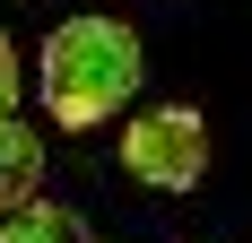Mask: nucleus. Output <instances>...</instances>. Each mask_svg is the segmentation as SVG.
<instances>
[{"label": "nucleus", "mask_w": 252, "mask_h": 243, "mask_svg": "<svg viewBox=\"0 0 252 243\" xmlns=\"http://www.w3.org/2000/svg\"><path fill=\"white\" fill-rule=\"evenodd\" d=\"M139 70H148V52H139L130 18H70L44 44V113L61 130H96L104 113L139 96Z\"/></svg>", "instance_id": "nucleus-1"}, {"label": "nucleus", "mask_w": 252, "mask_h": 243, "mask_svg": "<svg viewBox=\"0 0 252 243\" xmlns=\"http://www.w3.org/2000/svg\"><path fill=\"white\" fill-rule=\"evenodd\" d=\"M122 165L139 182H157V191H191L209 174V122L191 104H157V113H139L122 130Z\"/></svg>", "instance_id": "nucleus-2"}, {"label": "nucleus", "mask_w": 252, "mask_h": 243, "mask_svg": "<svg viewBox=\"0 0 252 243\" xmlns=\"http://www.w3.org/2000/svg\"><path fill=\"white\" fill-rule=\"evenodd\" d=\"M35 182H44V139H35L18 113H0V209L35 200Z\"/></svg>", "instance_id": "nucleus-3"}, {"label": "nucleus", "mask_w": 252, "mask_h": 243, "mask_svg": "<svg viewBox=\"0 0 252 243\" xmlns=\"http://www.w3.org/2000/svg\"><path fill=\"white\" fill-rule=\"evenodd\" d=\"M0 243H87V217L61 200H18L0 209Z\"/></svg>", "instance_id": "nucleus-4"}, {"label": "nucleus", "mask_w": 252, "mask_h": 243, "mask_svg": "<svg viewBox=\"0 0 252 243\" xmlns=\"http://www.w3.org/2000/svg\"><path fill=\"white\" fill-rule=\"evenodd\" d=\"M9 96H18V52H9V35H0V113H9Z\"/></svg>", "instance_id": "nucleus-5"}]
</instances>
